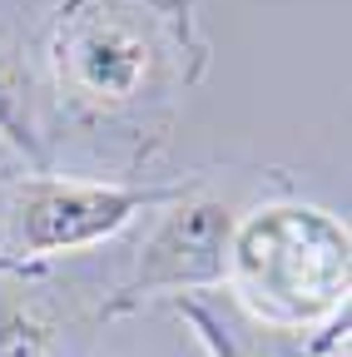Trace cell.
I'll list each match as a JSON object with an SVG mask.
<instances>
[{"label": "cell", "instance_id": "obj_1", "mask_svg": "<svg viewBox=\"0 0 352 357\" xmlns=\"http://www.w3.org/2000/svg\"><path fill=\"white\" fill-rule=\"evenodd\" d=\"M229 263L243 298L273 323H318L347 303V229L318 208H263L248 218Z\"/></svg>", "mask_w": 352, "mask_h": 357}, {"label": "cell", "instance_id": "obj_3", "mask_svg": "<svg viewBox=\"0 0 352 357\" xmlns=\"http://www.w3.org/2000/svg\"><path fill=\"white\" fill-rule=\"evenodd\" d=\"M184 199L179 189H114V184H70V178H25L15 189V234L20 258H50L119 234L139 208Z\"/></svg>", "mask_w": 352, "mask_h": 357}, {"label": "cell", "instance_id": "obj_8", "mask_svg": "<svg viewBox=\"0 0 352 357\" xmlns=\"http://www.w3.org/2000/svg\"><path fill=\"white\" fill-rule=\"evenodd\" d=\"M30 268H35V263H25V258H6V253H0V273H30Z\"/></svg>", "mask_w": 352, "mask_h": 357}, {"label": "cell", "instance_id": "obj_2", "mask_svg": "<svg viewBox=\"0 0 352 357\" xmlns=\"http://www.w3.org/2000/svg\"><path fill=\"white\" fill-rule=\"evenodd\" d=\"M124 0H65L55 20V65L60 79L84 100L124 105L139 95L154 65V35L149 20Z\"/></svg>", "mask_w": 352, "mask_h": 357}, {"label": "cell", "instance_id": "obj_5", "mask_svg": "<svg viewBox=\"0 0 352 357\" xmlns=\"http://www.w3.org/2000/svg\"><path fill=\"white\" fill-rule=\"evenodd\" d=\"M30 89H25V75L20 65L0 50V139H10L15 149H25L30 159H40V144H35V124H30Z\"/></svg>", "mask_w": 352, "mask_h": 357}, {"label": "cell", "instance_id": "obj_4", "mask_svg": "<svg viewBox=\"0 0 352 357\" xmlns=\"http://www.w3.org/2000/svg\"><path fill=\"white\" fill-rule=\"evenodd\" d=\"M229 248H234V218L224 204H179L164 229L149 238L144 263H139V278L129 293H159V288H204L218 283L229 273Z\"/></svg>", "mask_w": 352, "mask_h": 357}, {"label": "cell", "instance_id": "obj_7", "mask_svg": "<svg viewBox=\"0 0 352 357\" xmlns=\"http://www.w3.org/2000/svg\"><path fill=\"white\" fill-rule=\"evenodd\" d=\"M184 318L194 323V333H199V342L208 347V357H243V347L229 337V328L218 323L208 307H199V303H184Z\"/></svg>", "mask_w": 352, "mask_h": 357}, {"label": "cell", "instance_id": "obj_6", "mask_svg": "<svg viewBox=\"0 0 352 357\" xmlns=\"http://www.w3.org/2000/svg\"><path fill=\"white\" fill-rule=\"evenodd\" d=\"M0 357H50V323L35 307L0 318Z\"/></svg>", "mask_w": 352, "mask_h": 357}]
</instances>
